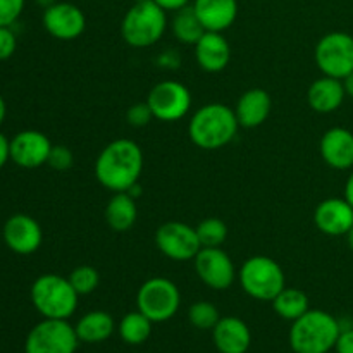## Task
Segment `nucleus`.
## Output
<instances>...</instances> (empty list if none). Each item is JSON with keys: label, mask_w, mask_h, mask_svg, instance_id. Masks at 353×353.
Returning <instances> with one entry per match:
<instances>
[{"label": "nucleus", "mask_w": 353, "mask_h": 353, "mask_svg": "<svg viewBox=\"0 0 353 353\" xmlns=\"http://www.w3.org/2000/svg\"><path fill=\"white\" fill-rule=\"evenodd\" d=\"M271 109V95L262 88H252L238 99L234 114L241 128H257L268 121Z\"/></svg>", "instance_id": "aec40b11"}, {"label": "nucleus", "mask_w": 353, "mask_h": 353, "mask_svg": "<svg viewBox=\"0 0 353 353\" xmlns=\"http://www.w3.org/2000/svg\"><path fill=\"white\" fill-rule=\"evenodd\" d=\"M345 199L353 207V172L350 174V178H348L347 185H345Z\"/></svg>", "instance_id": "4c0bfd02"}, {"label": "nucleus", "mask_w": 353, "mask_h": 353, "mask_svg": "<svg viewBox=\"0 0 353 353\" xmlns=\"http://www.w3.org/2000/svg\"><path fill=\"white\" fill-rule=\"evenodd\" d=\"M79 338L68 319H43L28 333L24 353H74Z\"/></svg>", "instance_id": "6e6552de"}, {"label": "nucleus", "mask_w": 353, "mask_h": 353, "mask_svg": "<svg viewBox=\"0 0 353 353\" xmlns=\"http://www.w3.org/2000/svg\"><path fill=\"white\" fill-rule=\"evenodd\" d=\"M152 321L148 319L145 314L140 310L137 312H130L121 319L119 326H117V333H119L121 340L128 345H141L150 338L152 334Z\"/></svg>", "instance_id": "bb28decb"}, {"label": "nucleus", "mask_w": 353, "mask_h": 353, "mask_svg": "<svg viewBox=\"0 0 353 353\" xmlns=\"http://www.w3.org/2000/svg\"><path fill=\"white\" fill-rule=\"evenodd\" d=\"M193 262L203 285L217 292L228 290L236 279L233 261L221 247H202Z\"/></svg>", "instance_id": "f8f14e48"}, {"label": "nucleus", "mask_w": 353, "mask_h": 353, "mask_svg": "<svg viewBox=\"0 0 353 353\" xmlns=\"http://www.w3.org/2000/svg\"><path fill=\"white\" fill-rule=\"evenodd\" d=\"M314 223L327 236H343L353 226V207L347 199H326L314 210Z\"/></svg>", "instance_id": "dca6fc26"}, {"label": "nucleus", "mask_w": 353, "mask_h": 353, "mask_svg": "<svg viewBox=\"0 0 353 353\" xmlns=\"http://www.w3.org/2000/svg\"><path fill=\"white\" fill-rule=\"evenodd\" d=\"M138 217L137 203L130 192L114 193L105 207V221L116 233H126L134 226Z\"/></svg>", "instance_id": "b1692460"}, {"label": "nucleus", "mask_w": 353, "mask_h": 353, "mask_svg": "<svg viewBox=\"0 0 353 353\" xmlns=\"http://www.w3.org/2000/svg\"><path fill=\"white\" fill-rule=\"evenodd\" d=\"M321 155L330 168L345 171L353 168V133L345 128H331L321 138Z\"/></svg>", "instance_id": "6ab92c4d"}, {"label": "nucleus", "mask_w": 353, "mask_h": 353, "mask_svg": "<svg viewBox=\"0 0 353 353\" xmlns=\"http://www.w3.org/2000/svg\"><path fill=\"white\" fill-rule=\"evenodd\" d=\"M334 350L336 353H353V330H341Z\"/></svg>", "instance_id": "f704fd0d"}, {"label": "nucleus", "mask_w": 353, "mask_h": 353, "mask_svg": "<svg viewBox=\"0 0 353 353\" xmlns=\"http://www.w3.org/2000/svg\"><path fill=\"white\" fill-rule=\"evenodd\" d=\"M6 116H7L6 100H3V97L0 95V126H2V123H3V121H6Z\"/></svg>", "instance_id": "ea45409f"}, {"label": "nucleus", "mask_w": 353, "mask_h": 353, "mask_svg": "<svg viewBox=\"0 0 353 353\" xmlns=\"http://www.w3.org/2000/svg\"><path fill=\"white\" fill-rule=\"evenodd\" d=\"M241 290L248 296L262 302H272L286 286L285 272L281 265L271 257L255 255L247 259L238 272Z\"/></svg>", "instance_id": "423d86ee"}, {"label": "nucleus", "mask_w": 353, "mask_h": 353, "mask_svg": "<svg viewBox=\"0 0 353 353\" xmlns=\"http://www.w3.org/2000/svg\"><path fill=\"white\" fill-rule=\"evenodd\" d=\"M74 330L83 343H102L112 336L116 331V323L105 310H92L76 323Z\"/></svg>", "instance_id": "5701e85b"}, {"label": "nucleus", "mask_w": 353, "mask_h": 353, "mask_svg": "<svg viewBox=\"0 0 353 353\" xmlns=\"http://www.w3.org/2000/svg\"><path fill=\"white\" fill-rule=\"evenodd\" d=\"M143 171V152L128 138L110 141L95 161V176L100 185L112 193L131 192Z\"/></svg>", "instance_id": "f257e3e1"}, {"label": "nucleus", "mask_w": 353, "mask_h": 353, "mask_svg": "<svg viewBox=\"0 0 353 353\" xmlns=\"http://www.w3.org/2000/svg\"><path fill=\"white\" fill-rule=\"evenodd\" d=\"M196 234L202 247H221L228 238V226L217 217H209L196 226Z\"/></svg>", "instance_id": "c85d7f7f"}, {"label": "nucleus", "mask_w": 353, "mask_h": 353, "mask_svg": "<svg viewBox=\"0 0 353 353\" xmlns=\"http://www.w3.org/2000/svg\"><path fill=\"white\" fill-rule=\"evenodd\" d=\"M10 161V140L3 133H0V169Z\"/></svg>", "instance_id": "e433bc0d"}, {"label": "nucleus", "mask_w": 353, "mask_h": 353, "mask_svg": "<svg viewBox=\"0 0 353 353\" xmlns=\"http://www.w3.org/2000/svg\"><path fill=\"white\" fill-rule=\"evenodd\" d=\"M43 28L50 37L62 41L76 40L86 28L85 12L76 3L55 2L43 10Z\"/></svg>", "instance_id": "ddd939ff"}, {"label": "nucleus", "mask_w": 353, "mask_h": 353, "mask_svg": "<svg viewBox=\"0 0 353 353\" xmlns=\"http://www.w3.org/2000/svg\"><path fill=\"white\" fill-rule=\"evenodd\" d=\"M168 16L154 0L134 2L121 21L124 41L134 48H147L157 43L165 33Z\"/></svg>", "instance_id": "39448f33"}, {"label": "nucleus", "mask_w": 353, "mask_h": 353, "mask_svg": "<svg viewBox=\"0 0 353 353\" xmlns=\"http://www.w3.org/2000/svg\"><path fill=\"white\" fill-rule=\"evenodd\" d=\"M79 295L69 278L43 274L31 285V302L43 319H69L78 309Z\"/></svg>", "instance_id": "20e7f679"}, {"label": "nucleus", "mask_w": 353, "mask_h": 353, "mask_svg": "<svg viewBox=\"0 0 353 353\" xmlns=\"http://www.w3.org/2000/svg\"><path fill=\"white\" fill-rule=\"evenodd\" d=\"M345 95L347 93H345L341 79L323 76L310 85L309 92H307V102H309L310 109L316 110V112L330 114L340 109Z\"/></svg>", "instance_id": "4be33fe9"}, {"label": "nucleus", "mask_w": 353, "mask_h": 353, "mask_svg": "<svg viewBox=\"0 0 353 353\" xmlns=\"http://www.w3.org/2000/svg\"><path fill=\"white\" fill-rule=\"evenodd\" d=\"M314 57L324 76L336 79L347 78L353 72V37L343 31L324 34L317 41Z\"/></svg>", "instance_id": "1a4fd4ad"}, {"label": "nucleus", "mask_w": 353, "mask_h": 353, "mask_svg": "<svg viewBox=\"0 0 353 353\" xmlns=\"http://www.w3.org/2000/svg\"><path fill=\"white\" fill-rule=\"evenodd\" d=\"M240 128L234 109L224 103H207L192 116L188 124L190 140L203 150L223 148L236 137Z\"/></svg>", "instance_id": "7ed1b4c3"}, {"label": "nucleus", "mask_w": 353, "mask_h": 353, "mask_svg": "<svg viewBox=\"0 0 353 353\" xmlns=\"http://www.w3.org/2000/svg\"><path fill=\"white\" fill-rule=\"evenodd\" d=\"M152 119H154V114H152L150 105H148L147 102L133 103V105H131L126 112L128 124L133 128L147 126Z\"/></svg>", "instance_id": "2f4dec72"}, {"label": "nucleus", "mask_w": 353, "mask_h": 353, "mask_svg": "<svg viewBox=\"0 0 353 353\" xmlns=\"http://www.w3.org/2000/svg\"><path fill=\"white\" fill-rule=\"evenodd\" d=\"M34 2H37L40 7H43V9H47V7L54 6V3L57 2V0H34Z\"/></svg>", "instance_id": "a19ab883"}, {"label": "nucleus", "mask_w": 353, "mask_h": 353, "mask_svg": "<svg viewBox=\"0 0 353 353\" xmlns=\"http://www.w3.org/2000/svg\"><path fill=\"white\" fill-rule=\"evenodd\" d=\"M26 0H0V26H12L23 14Z\"/></svg>", "instance_id": "7c9ffc66"}, {"label": "nucleus", "mask_w": 353, "mask_h": 353, "mask_svg": "<svg viewBox=\"0 0 353 353\" xmlns=\"http://www.w3.org/2000/svg\"><path fill=\"white\" fill-rule=\"evenodd\" d=\"M212 341L219 353H247L252 345L250 327L240 317H221L212 330Z\"/></svg>", "instance_id": "f3484780"}, {"label": "nucleus", "mask_w": 353, "mask_h": 353, "mask_svg": "<svg viewBox=\"0 0 353 353\" xmlns=\"http://www.w3.org/2000/svg\"><path fill=\"white\" fill-rule=\"evenodd\" d=\"M347 236H348V245H350V248L353 250V226L350 228V231L347 233Z\"/></svg>", "instance_id": "79ce46f5"}, {"label": "nucleus", "mask_w": 353, "mask_h": 353, "mask_svg": "<svg viewBox=\"0 0 353 353\" xmlns=\"http://www.w3.org/2000/svg\"><path fill=\"white\" fill-rule=\"evenodd\" d=\"M171 30L174 37L186 45H195L207 31L192 6L174 12V17L171 21Z\"/></svg>", "instance_id": "a878e982"}, {"label": "nucleus", "mask_w": 353, "mask_h": 353, "mask_svg": "<svg viewBox=\"0 0 353 353\" xmlns=\"http://www.w3.org/2000/svg\"><path fill=\"white\" fill-rule=\"evenodd\" d=\"M195 57L205 72H221L231 61L230 41L219 31H205L195 43Z\"/></svg>", "instance_id": "a211bd4d"}, {"label": "nucleus", "mask_w": 353, "mask_h": 353, "mask_svg": "<svg viewBox=\"0 0 353 353\" xmlns=\"http://www.w3.org/2000/svg\"><path fill=\"white\" fill-rule=\"evenodd\" d=\"M134 2H150V0H134Z\"/></svg>", "instance_id": "37998d69"}, {"label": "nucleus", "mask_w": 353, "mask_h": 353, "mask_svg": "<svg viewBox=\"0 0 353 353\" xmlns=\"http://www.w3.org/2000/svg\"><path fill=\"white\" fill-rule=\"evenodd\" d=\"M155 245L165 257L176 262L193 261L202 248L196 228L178 221H169L159 226L155 233Z\"/></svg>", "instance_id": "9b49d317"}, {"label": "nucleus", "mask_w": 353, "mask_h": 353, "mask_svg": "<svg viewBox=\"0 0 353 353\" xmlns=\"http://www.w3.org/2000/svg\"><path fill=\"white\" fill-rule=\"evenodd\" d=\"M72 162H74V155H72V152L68 147H64V145H54L52 147L47 161V164L52 169H55V171H65V169L71 168Z\"/></svg>", "instance_id": "473e14b6"}, {"label": "nucleus", "mask_w": 353, "mask_h": 353, "mask_svg": "<svg viewBox=\"0 0 353 353\" xmlns=\"http://www.w3.org/2000/svg\"><path fill=\"white\" fill-rule=\"evenodd\" d=\"M272 309L281 319L293 323L309 310V296L302 290L285 286L272 300Z\"/></svg>", "instance_id": "393cba45"}, {"label": "nucleus", "mask_w": 353, "mask_h": 353, "mask_svg": "<svg viewBox=\"0 0 353 353\" xmlns=\"http://www.w3.org/2000/svg\"><path fill=\"white\" fill-rule=\"evenodd\" d=\"M17 47V38L10 26H0V61L12 57Z\"/></svg>", "instance_id": "72a5a7b5"}, {"label": "nucleus", "mask_w": 353, "mask_h": 353, "mask_svg": "<svg viewBox=\"0 0 353 353\" xmlns=\"http://www.w3.org/2000/svg\"><path fill=\"white\" fill-rule=\"evenodd\" d=\"M341 326L326 310L309 309L290 327V347L295 353H330L336 347Z\"/></svg>", "instance_id": "f03ea898"}, {"label": "nucleus", "mask_w": 353, "mask_h": 353, "mask_svg": "<svg viewBox=\"0 0 353 353\" xmlns=\"http://www.w3.org/2000/svg\"><path fill=\"white\" fill-rule=\"evenodd\" d=\"M147 103L150 105L154 119L174 123L183 119L192 109V93L183 83L168 79L157 83L150 90Z\"/></svg>", "instance_id": "9d476101"}, {"label": "nucleus", "mask_w": 353, "mask_h": 353, "mask_svg": "<svg viewBox=\"0 0 353 353\" xmlns=\"http://www.w3.org/2000/svg\"><path fill=\"white\" fill-rule=\"evenodd\" d=\"M3 241L17 255H31L41 247L43 233L37 219L28 214H14L2 230Z\"/></svg>", "instance_id": "2eb2a0df"}, {"label": "nucleus", "mask_w": 353, "mask_h": 353, "mask_svg": "<svg viewBox=\"0 0 353 353\" xmlns=\"http://www.w3.org/2000/svg\"><path fill=\"white\" fill-rule=\"evenodd\" d=\"M188 319L196 330L212 331L214 327H216V324L219 323L221 314L214 303L205 302V300H200V302H195L192 307H190Z\"/></svg>", "instance_id": "cd10ccee"}, {"label": "nucleus", "mask_w": 353, "mask_h": 353, "mask_svg": "<svg viewBox=\"0 0 353 353\" xmlns=\"http://www.w3.org/2000/svg\"><path fill=\"white\" fill-rule=\"evenodd\" d=\"M69 281H71L72 288L76 290L79 296L90 295V293H93L99 288L100 274L92 265H78L69 274Z\"/></svg>", "instance_id": "c756f323"}, {"label": "nucleus", "mask_w": 353, "mask_h": 353, "mask_svg": "<svg viewBox=\"0 0 353 353\" xmlns=\"http://www.w3.org/2000/svg\"><path fill=\"white\" fill-rule=\"evenodd\" d=\"M343 81V88H345V93H347L348 97H352L353 99V72L347 76V78L341 79Z\"/></svg>", "instance_id": "58836bf2"}, {"label": "nucleus", "mask_w": 353, "mask_h": 353, "mask_svg": "<svg viewBox=\"0 0 353 353\" xmlns=\"http://www.w3.org/2000/svg\"><path fill=\"white\" fill-rule=\"evenodd\" d=\"M52 147V141L41 131H19L10 140V161L19 168L37 169L47 164Z\"/></svg>", "instance_id": "4468645a"}, {"label": "nucleus", "mask_w": 353, "mask_h": 353, "mask_svg": "<svg viewBox=\"0 0 353 353\" xmlns=\"http://www.w3.org/2000/svg\"><path fill=\"white\" fill-rule=\"evenodd\" d=\"M192 7L207 31L223 33L238 16V0H193Z\"/></svg>", "instance_id": "412c9836"}, {"label": "nucleus", "mask_w": 353, "mask_h": 353, "mask_svg": "<svg viewBox=\"0 0 353 353\" xmlns=\"http://www.w3.org/2000/svg\"><path fill=\"white\" fill-rule=\"evenodd\" d=\"M161 9H164L165 12L171 10V12H178V10L185 9V7L190 6L192 0H154Z\"/></svg>", "instance_id": "c9c22d12"}, {"label": "nucleus", "mask_w": 353, "mask_h": 353, "mask_svg": "<svg viewBox=\"0 0 353 353\" xmlns=\"http://www.w3.org/2000/svg\"><path fill=\"white\" fill-rule=\"evenodd\" d=\"M181 305L179 288L168 278H150L137 293V307L152 323H165L178 314Z\"/></svg>", "instance_id": "0eeeda50"}]
</instances>
